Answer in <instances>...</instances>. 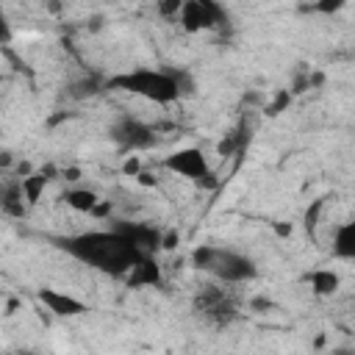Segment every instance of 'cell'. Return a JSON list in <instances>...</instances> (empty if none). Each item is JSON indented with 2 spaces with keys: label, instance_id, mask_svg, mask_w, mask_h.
I'll list each match as a JSON object with an SVG mask.
<instances>
[{
  "label": "cell",
  "instance_id": "obj_1",
  "mask_svg": "<svg viewBox=\"0 0 355 355\" xmlns=\"http://www.w3.org/2000/svg\"><path fill=\"white\" fill-rule=\"evenodd\" d=\"M50 241L64 250L67 255H72L75 261L105 272V275H128V269L141 258V252L114 227L108 230H86V233H75V236H50Z\"/></svg>",
  "mask_w": 355,
  "mask_h": 355
},
{
  "label": "cell",
  "instance_id": "obj_2",
  "mask_svg": "<svg viewBox=\"0 0 355 355\" xmlns=\"http://www.w3.org/2000/svg\"><path fill=\"white\" fill-rule=\"evenodd\" d=\"M105 86L144 97L158 105H169L191 92V80L183 72H164V69H128V72L111 75Z\"/></svg>",
  "mask_w": 355,
  "mask_h": 355
},
{
  "label": "cell",
  "instance_id": "obj_3",
  "mask_svg": "<svg viewBox=\"0 0 355 355\" xmlns=\"http://www.w3.org/2000/svg\"><path fill=\"white\" fill-rule=\"evenodd\" d=\"M191 263L208 275H214L222 283H247L258 275V266L250 255L236 252L230 247H216V244H202L191 252Z\"/></svg>",
  "mask_w": 355,
  "mask_h": 355
},
{
  "label": "cell",
  "instance_id": "obj_4",
  "mask_svg": "<svg viewBox=\"0 0 355 355\" xmlns=\"http://www.w3.org/2000/svg\"><path fill=\"white\" fill-rule=\"evenodd\" d=\"M164 169L197 183V186H205V189H214L216 186V178H214V169L205 158V153L200 147H183V150H175L172 155L164 158Z\"/></svg>",
  "mask_w": 355,
  "mask_h": 355
},
{
  "label": "cell",
  "instance_id": "obj_5",
  "mask_svg": "<svg viewBox=\"0 0 355 355\" xmlns=\"http://www.w3.org/2000/svg\"><path fill=\"white\" fill-rule=\"evenodd\" d=\"M194 311H197V316H202L205 322H211L216 327H225L239 316L236 302L219 286H202L194 294Z\"/></svg>",
  "mask_w": 355,
  "mask_h": 355
},
{
  "label": "cell",
  "instance_id": "obj_6",
  "mask_svg": "<svg viewBox=\"0 0 355 355\" xmlns=\"http://www.w3.org/2000/svg\"><path fill=\"white\" fill-rule=\"evenodd\" d=\"M108 133H111V139H114V144L119 147V150H128V153H139V150H150L153 144H155V130L147 125V122H141V119H136V116H119L111 128H108Z\"/></svg>",
  "mask_w": 355,
  "mask_h": 355
},
{
  "label": "cell",
  "instance_id": "obj_7",
  "mask_svg": "<svg viewBox=\"0 0 355 355\" xmlns=\"http://www.w3.org/2000/svg\"><path fill=\"white\" fill-rule=\"evenodd\" d=\"M178 19H180L183 31L200 33V31L216 28L225 19V11L216 0H183L180 11H178Z\"/></svg>",
  "mask_w": 355,
  "mask_h": 355
},
{
  "label": "cell",
  "instance_id": "obj_8",
  "mask_svg": "<svg viewBox=\"0 0 355 355\" xmlns=\"http://www.w3.org/2000/svg\"><path fill=\"white\" fill-rule=\"evenodd\" d=\"M116 233H122L141 255H155L158 250H161V230L158 227H153V225H147V222H128V219H114V225H111Z\"/></svg>",
  "mask_w": 355,
  "mask_h": 355
},
{
  "label": "cell",
  "instance_id": "obj_9",
  "mask_svg": "<svg viewBox=\"0 0 355 355\" xmlns=\"http://www.w3.org/2000/svg\"><path fill=\"white\" fill-rule=\"evenodd\" d=\"M36 297H39V302H42L50 313H55V316H80V313H86V311H89V308H86V302H80L78 297L64 294V291L50 288V286L39 288V291H36Z\"/></svg>",
  "mask_w": 355,
  "mask_h": 355
},
{
  "label": "cell",
  "instance_id": "obj_10",
  "mask_svg": "<svg viewBox=\"0 0 355 355\" xmlns=\"http://www.w3.org/2000/svg\"><path fill=\"white\" fill-rule=\"evenodd\" d=\"M128 286L141 288V286H161V269L153 255H141L130 269H128Z\"/></svg>",
  "mask_w": 355,
  "mask_h": 355
},
{
  "label": "cell",
  "instance_id": "obj_11",
  "mask_svg": "<svg viewBox=\"0 0 355 355\" xmlns=\"http://www.w3.org/2000/svg\"><path fill=\"white\" fill-rule=\"evenodd\" d=\"M0 211L19 219L28 211V200L22 194V180H8L0 186Z\"/></svg>",
  "mask_w": 355,
  "mask_h": 355
},
{
  "label": "cell",
  "instance_id": "obj_12",
  "mask_svg": "<svg viewBox=\"0 0 355 355\" xmlns=\"http://www.w3.org/2000/svg\"><path fill=\"white\" fill-rule=\"evenodd\" d=\"M333 255L338 261L355 258V222H341L333 233Z\"/></svg>",
  "mask_w": 355,
  "mask_h": 355
},
{
  "label": "cell",
  "instance_id": "obj_13",
  "mask_svg": "<svg viewBox=\"0 0 355 355\" xmlns=\"http://www.w3.org/2000/svg\"><path fill=\"white\" fill-rule=\"evenodd\" d=\"M308 283H311L313 294H319V297H330L341 286V280H338V275L333 269H316V272H311L308 275Z\"/></svg>",
  "mask_w": 355,
  "mask_h": 355
},
{
  "label": "cell",
  "instance_id": "obj_14",
  "mask_svg": "<svg viewBox=\"0 0 355 355\" xmlns=\"http://www.w3.org/2000/svg\"><path fill=\"white\" fill-rule=\"evenodd\" d=\"M50 175V169L44 172H28L25 178H19L22 180V194H25V200H28V205H36L39 202V197H42V191H44V186H47V178Z\"/></svg>",
  "mask_w": 355,
  "mask_h": 355
},
{
  "label": "cell",
  "instance_id": "obj_15",
  "mask_svg": "<svg viewBox=\"0 0 355 355\" xmlns=\"http://www.w3.org/2000/svg\"><path fill=\"white\" fill-rule=\"evenodd\" d=\"M61 200H64L69 208L83 211V214H92V211H94V205L100 202V197H97L94 191H89V189H69V191H64V194H61Z\"/></svg>",
  "mask_w": 355,
  "mask_h": 355
},
{
  "label": "cell",
  "instance_id": "obj_16",
  "mask_svg": "<svg viewBox=\"0 0 355 355\" xmlns=\"http://www.w3.org/2000/svg\"><path fill=\"white\" fill-rule=\"evenodd\" d=\"M344 6H347V0H313L311 11H316V14H336Z\"/></svg>",
  "mask_w": 355,
  "mask_h": 355
},
{
  "label": "cell",
  "instance_id": "obj_17",
  "mask_svg": "<svg viewBox=\"0 0 355 355\" xmlns=\"http://www.w3.org/2000/svg\"><path fill=\"white\" fill-rule=\"evenodd\" d=\"M322 208H324V200H313V205L305 211V227L313 233V227L319 225V214H322Z\"/></svg>",
  "mask_w": 355,
  "mask_h": 355
},
{
  "label": "cell",
  "instance_id": "obj_18",
  "mask_svg": "<svg viewBox=\"0 0 355 355\" xmlns=\"http://www.w3.org/2000/svg\"><path fill=\"white\" fill-rule=\"evenodd\" d=\"M180 3H183V0H161V3H158V8H161V14H164V17H178Z\"/></svg>",
  "mask_w": 355,
  "mask_h": 355
},
{
  "label": "cell",
  "instance_id": "obj_19",
  "mask_svg": "<svg viewBox=\"0 0 355 355\" xmlns=\"http://www.w3.org/2000/svg\"><path fill=\"white\" fill-rule=\"evenodd\" d=\"M11 42V22L6 17V11L0 8V44H8Z\"/></svg>",
  "mask_w": 355,
  "mask_h": 355
},
{
  "label": "cell",
  "instance_id": "obj_20",
  "mask_svg": "<svg viewBox=\"0 0 355 355\" xmlns=\"http://www.w3.org/2000/svg\"><path fill=\"white\" fill-rule=\"evenodd\" d=\"M139 166H141V164H139V158H133V155H130V158L125 161V166H122V169H125V175H139Z\"/></svg>",
  "mask_w": 355,
  "mask_h": 355
},
{
  "label": "cell",
  "instance_id": "obj_21",
  "mask_svg": "<svg viewBox=\"0 0 355 355\" xmlns=\"http://www.w3.org/2000/svg\"><path fill=\"white\" fill-rule=\"evenodd\" d=\"M8 164H11V155H8V153H0V172H3Z\"/></svg>",
  "mask_w": 355,
  "mask_h": 355
}]
</instances>
